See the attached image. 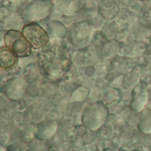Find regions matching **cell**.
<instances>
[{"label": "cell", "instance_id": "obj_1", "mask_svg": "<svg viewBox=\"0 0 151 151\" xmlns=\"http://www.w3.org/2000/svg\"><path fill=\"white\" fill-rule=\"evenodd\" d=\"M107 115V108L102 102L94 103L85 108L82 116V122L88 129L95 130L104 124Z\"/></svg>", "mask_w": 151, "mask_h": 151}, {"label": "cell", "instance_id": "obj_2", "mask_svg": "<svg viewBox=\"0 0 151 151\" xmlns=\"http://www.w3.org/2000/svg\"><path fill=\"white\" fill-rule=\"evenodd\" d=\"M4 42L5 46L15 52L19 57L25 58L30 56L31 45L23 36L22 32L11 29L4 33Z\"/></svg>", "mask_w": 151, "mask_h": 151}, {"label": "cell", "instance_id": "obj_3", "mask_svg": "<svg viewBox=\"0 0 151 151\" xmlns=\"http://www.w3.org/2000/svg\"><path fill=\"white\" fill-rule=\"evenodd\" d=\"M93 27L89 22L82 21L74 23L69 28V40L74 46L84 48L90 42Z\"/></svg>", "mask_w": 151, "mask_h": 151}, {"label": "cell", "instance_id": "obj_4", "mask_svg": "<svg viewBox=\"0 0 151 151\" xmlns=\"http://www.w3.org/2000/svg\"><path fill=\"white\" fill-rule=\"evenodd\" d=\"M22 32L34 49H40L44 47L50 40V37L47 32L39 25L32 22L23 27Z\"/></svg>", "mask_w": 151, "mask_h": 151}, {"label": "cell", "instance_id": "obj_5", "mask_svg": "<svg viewBox=\"0 0 151 151\" xmlns=\"http://www.w3.org/2000/svg\"><path fill=\"white\" fill-rule=\"evenodd\" d=\"M52 8L51 0H37L26 7L24 17L28 20L39 21L48 16Z\"/></svg>", "mask_w": 151, "mask_h": 151}, {"label": "cell", "instance_id": "obj_6", "mask_svg": "<svg viewBox=\"0 0 151 151\" xmlns=\"http://www.w3.org/2000/svg\"><path fill=\"white\" fill-rule=\"evenodd\" d=\"M27 90L25 80L20 76L8 79L4 86V93L12 100H19L24 96Z\"/></svg>", "mask_w": 151, "mask_h": 151}, {"label": "cell", "instance_id": "obj_7", "mask_svg": "<svg viewBox=\"0 0 151 151\" xmlns=\"http://www.w3.org/2000/svg\"><path fill=\"white\" fill-rule=\"evenodd\" d=\"M18 63V55L8 47H1L0 50V66L4 70L13 68Z\"/></svg>", "mask_w": 151, "mask_h": 151}, {"label": "cell", "instance_id": "obj_8", "mask_svg": "<svg viewBox=\"0 0 151 151\" xmlns=\"http://www.w3.org/2000/svg\"><path fill=\"white\" fill-rule=\"evenodd\" d=\"M57 124L54 121L44 122L39 126L36 134L37 138L40 140L47 139L52 136L57 129Z\"/></svg>", "mask_w": 151, "mask_h": 151}, {"label": "cell", "instance_id": "obj_9", "mask_svg": "<svg viewBox=\"0 0 151 151\" xmlns=\"http://www.w3.org/2000/svg\"><path fill=\"white\" fill-rule=\"evenodd\" d=\"M50 35L53 37L64 38L67 34L66 27L59 22H52L49 25Z\"/></svg>", "mask_w": 151, "mask_h": 151}, {"label": "cell", "instance_id": "obj_10", "mask_svg": "<svg viewBox=\"0 0 151 151\" xmlns=\"http://www.w3.org/2000/svg\"><path fill=\"white\" fill-rule=\"evenodd\" d=\"M22 0H11V1L13 3H20Z\"/></svg>", "mask_w": 151, "mask_h": 151}, {"label": "cell", "instance_id": "obj_11", "mask_svg": "<svg viewBox=\"0 0 151 151\" xmlns=\"http://www.w3.org/2000/svg\"><path fill=\"white\" fill-rule=\"evenodd\" d=\"M32 1H37V0H32Z\"/></svg>", "mask_w": 151, "mask_h": 151}]
</instances>
